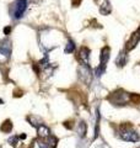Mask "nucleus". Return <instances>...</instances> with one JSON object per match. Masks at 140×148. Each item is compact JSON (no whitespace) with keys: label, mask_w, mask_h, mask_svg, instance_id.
<instances>
[{"label":"nucleus","mask_w":140,"mask_h":148,"mask_svg":"<svg viewBox=\"0 0 140 148\" xmlns=\"http://www.w3.org/2000/svg\"><path fill=\"white\" fill-rule=\"evenodd\" d=\"M118 136L122 138L123 141H127V142H138L140 140L139 135L129 125H122V126L119 127Z\"/></svg>","instance_id":"obj_1"},{"label":"nucleus","mask_w":140,"mask_h":148,"mask_svg":"<svg viewBox=\"0 0 140 148\" xmlns=\"http://www.w3.org/2000/svg\"><path fill=\"white\" fill-rule=\"evenodd\" d=\"M26 9H27V0H16L10 8V14L12 18H15V20L21 18L23 14H25Z\"/></svg>","instance_id":"obj_2"},{"label":"nucleus","mask_w":140,"mask_h":148,"mask_svg":"<svg viewBox=\"0 0 140 148\" xmlns=\"http://www.w3.org/2000/svg\"><path fill=\"white\" fill-rule=\"evenodd\" d=\"M11 54V42L9 40H4L0 42V64H4L9 61Z\"/></svg>","instance_id":"obj_3"},{"label":"nucleus","mask_w":140,"mask_h":148,"mask_svg":"<svg viewBox=\"0 0 140 148\" xmlns=\"http://www.w3.org/2000/svg\"><path fill=\"white\" fill-rule=\"evenodd\" d=\"M109 101H112L114 105H124L128 103V100L130 99V96L128 92H125L123 90H117L112 95H109Z\"/></svg>","instance_id":"obj_4"},{"label":"nucleus","mask_w":140,"mask_h":148,"mask_svg":"<svg viewBox=\"0 0 140 148\" xmlns=\"http://www.w3.org/2000/svg\"><path fill=\"white\" fill-rule=\"evenodd\" d=\"M79 77H80V79L84 83H86V84H90L91 83L92 72H91V69L87 64H81V67L79 68Z\"/></svg>","instance_id":"obj_5"},{"label":"nucleus","mask_w":140,"mask_h":148,"mask_svg":"<svg viewBox=\"0 0 140 148\" xmlns=\"http://www.w3.org/2000/svg\"><path fill=\"white\" fill-rule=\"evenodd\" d=\"M88 58H90V49L87 47H82L79 51L77 59L81 62V64H88Z\"/></svg>","instance_id":"obj_6"},{"label":"nucleus","mask_w":140,"mask_h":148,"mask_svg":"<svg viewBox=\"0 0 140 148\" xmlns=\"http://www.w3.org/2000/svg\"><path fill=\"white\" fill-rule=\"evenodd\" d=\"M140 41V29L135 32V34H133V36L130 37V40L128 41V43H127V51H130V49H133L135 46H137V43Z\"/></svg>","instance_id":"obj_7"},{"label":"nucleus","mask_w":140,"mask_h":148,"mask_svg":"<svg viewBox=\"0 0 140 148\" xmlns=\"http://www.w3.org/2000/svg\"><path fill=\"white\" fill-rule=\"evenodd\" d=\"M37 133H38V137H39V138H43V140L50 136L49 128L47 127L44 123H42V125H39V126L37 127Z\"/></svg>","instance_id":"obj_8"},{"label":"nucleus","mask_w":140,"mask_h":148,"mask_svg":"<svg viewBox=\"0 0 140 148\" xmlns=\"http://www.w3.org/2000/svg\"><path fill=\"white\" fill-rule=\"evenodd\" d=\"M31 148H50L48 146V143L46 142V140H33V142H32L31 145Z\"/></svg>","instance_id":"obj_9"},{"label":"nucleus","mask_w":140,"mask_h":148,"mask_svg":"<svg viewBox=\"0 0 140 148\" xmlns=\"http://www.w3.org/2000/svg\"><path fill=\"white\" fill-rule=\"evenodd\" d=\"M100 11H101V14H103V15H108V14H111L112 6H111V3L108 1V0H105V1L102 3Z\"/></svg>","instance_id":"obj_10"},{"label":"nucleus","mask_w":140,"mask_h":148,"mask_svg":"<svg viewBox=\"0 0 140 148\" xmlns=\"http://www.w3.org/2000/svg\"><path fill=\"white\" fill-rule=\"evenodd\" d=\"M27 121H29L32 126H36V127H38L39 125L43 123L42 122V120L38 116H35V115H30V116H27Z\"/></svg>","instance_id":"obj_11"},{"label":"nucleus","mask_w":140,"mask_h":148,"mask_svg":"<svg viewBox=\"0 0 140 148\" xmlns=\"http://www.w3.org/2000/svg\"><path fill=\"white\" fill-rule=\"evenodd\" d=\"M116 63H117V66H118V67L125 66V63H127V54H125L124 52H122V53L118 56V58H117Z\"/></svg>","instance_id":"obj_12"},{"label":"nucleus","mask_w":140,"mask_h":148,"mask_svg":"<svg viewBox=\"0 0 140 148\" xmlns=\"http://www.w3.org/2000/svg\"><path fill=\"white\" fill-rule=\"evenodd\" d=\"M0 130H1L3 132H5V133H9L12 130V123L10 120H6V121H4V123L1 125V127H0Z\"/></svg>","instance_id":"obj_13"},{"label":"nucleus","mask_w":140,"mask_h":148,"mask_svg":"<svg viewBox=\"0 0 140 148\" xmlns=\"http://www.w3.org/2000/svg\"><path fill=\"white\" fill-rule=\"evenodd\" d=\"M75 51V43H74L73 40H69L68 43L65 45V48H64V52L65 53H73Z\"/></svg>","instance_id":"obj_14"},{"label":"nucleus","mask_w":140,"mask_h":148,"mask_svg":"<svg viewBox=\"0 0 140 148\" xmlns=\"http://www.w3.org/2000/svg\"><path fill=\"white\" fill-rule=\"evenodd\" d=\"M77 133H79V135H80L81 137H82V136L85 137V133H86V125H85V122H80V123H79Z\"/></svg>","instance_id":"obj_15"},{"label":"nucleus","mask_w":140,"mask_h":148,"mask_svg":"<svg viewBox=\"0 0 140 148\" xmlns=\"http://www.w3.org/2000/svg\"><path fill=\"white\" fill-rule=\"evenodd\" d=\"M17 142H18V137L17 136H12V137L9 138V143H10L11 146H16Z\"/></svg>","instance_id":"obj_16"},{"label":"nucleus","mask_w":140,"mask_h":148,"mask_svg":"<svg viewBox=\"0 0 140 148\" xmlns=\"http://www.w3.org/2000/svg\"><path fill=\"white\" fill-rule=\"evenodd\" d=\"M11 32V27H5V29H4V34L5 35H9Z\"/></svg>","instance_id":"obj_17"},{"label":"nucleus","mask_w":140,"mask_h":148,"mask_svg":"<svg viewBox=\"0 0 140 148\" xmlns=\"http://www.w3.org/2000/svg\"><path fill=\"white\" fill-rule=\"evenodd\" d=\"M80 3H81V0H73V5L74 6H79L80 5Z\"/></svg>","instance_id":"obj_18"},{"label":"nucleus","mask_w":140,"mask_h":148,"mask_svg":"<svg viewBox=\"0 0 140 148\" xmlns=\"http://www.w3.org/2000/svg\"><path fill=\"white\" fill-rule=\"evenodd\" d=\"M26 137H27V136L25 135V133H23V135H21V136H20V138H21V140H25V138H26Z\"/></svg>","instance_id":"obj_19"}]
</instances>
